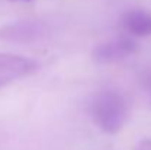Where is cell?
I'll list each match as a JSON object with an SVG mask.
<instances>
[{"label":"cell","instance_id":"cell-3","mask_svg":"<svg viewBox=\"0 0 151 150\" xmlns=\"http://www.w3.org/2000/svg\"><path fill=\"white\" fill-rule=\"evenodd\" d=\"M37 68V62L29 57L12 53H0V87L34 74Z\"/></svg>","mask_w":151,"mask_h":150},{"label":"cell","instance_id":"cell-1","mask_svg":"<svg viewBox=\"0 0 151 150\" xmlns=\"http://www.w3.org/2000/svg\"><path fill=\"white\" fill-rule=\"evenodd\" d=\"M90 115L103 133L117 134L128 121V103L120 93L103 90L94 94L91 100Z\"/></svg>","mask_w":151,"mask_h":150},{"label":"cell","instance_id":"cell-6","mask_svg":"<svg viewBox=\"0 0 151 150\" xmlns=\"http://www.w3.org/2000/svg\"><path fill=\"white\" fill-rule=\"evenodd\" d=\"M135 150H151V138H145V140H141L137 146Z\"/></svg>","mask_w":151,"mask_h":150},{"label":"cell","instance_id":"cell-5","mask_svg":"<svg viewBox=\"0 0 151 150\" xmlns=\"http://www.w3.org/2000/svg\"><path fill=\"white\" fill-rule=\"evenodd\" d=\"M122 27L126 34L134 37L151 36V12L144 9L128 10L122 16Z\"/></svg>","mask_w":151,"mask_h":150},{"label":"cell","instance_id":"cell-4","mask_svg":"<svg viewBox=\"0 0 151 150\" xmlns=\"http://www.w3.org/2000/svg\"><path fill=\"white\" fill-rule=\"evenodd\" d=\"M44 34V27L40 22H18L0 30V37L16 43H29L38 40Z\"/></svg>","mask_w":151,"mask_h":150},{"label":"cell","instance_id":"cell-2","mask_svg":"<svg viewBox=\"0 0 151 150\" xmlns=\"http://www.w3.org/2000/svg\"><path fill=\"white\" fill-rule=\"evenodd\" d=\"M138 50V43L134 40V36H120L114 40L99 44L93 49V59L97 63H111L122 60Z\"/></svg>","mask_w":151,"mask_h":150},{"label":"cell","instance_id":"cell-7","mask_svg":"<svg viewBox=\"0 0 151 150\" xmlns=\"http://www.w3.org/2000/svg\"><path fill=\"white\" fill-rule=\"evenodd\" d=\"M9 1H31V0H9Z\"/></svg>","mask_w":151,"mask_h":150}]
</instances>
